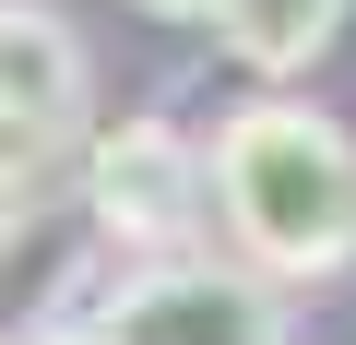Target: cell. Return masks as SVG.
<instances>
[{
  "mask_svg": "<svg viewBox=\"0 0 356 345\" xmlns=\"http://www.w3.org/2000/svg\"><path fill=\"white\" fill-rule=\"evenodd\" d=\"M202 215H226L238 274L261 286H321L356 262V143L309 95H250L214 119L202 155Z\"/></svg>",
  "mask_w": 356,
  "mask_h": 345,
  "instance_id": "cell-1",
  "label": "cell"
},
{
  "mask_svg": "<svg viewBox=\"0 0 356 345\" xmlns=\"http://www.w3.org/2000/svg\"><path fill=\"white\" fill-rule=\"evenodd\" d=\"M72 333L83 345H285V298L214 250H166V262H131Z\"/></svg>",
  "mask_w": 356,
  "mask_h": 345,
  "instance_id": "cell-2",
  "label": "cell"
},
{
  "mask_svg": "<svg viewBox=\"0 0 356 345\" xmlns=\"http://www.w3.org/2000/svg\"><path fill=\"white\" fill-rule=\"evenodd\" d=\"M83 215H95L107 250H143V262L191 250V238H202V143L178 131V119H119V131H95V143H83Z\"/></svg>",
  "mask_w": 356,
  "mask_h": 345,
  "instance_id": "cell-3",
  "label": "cell"
},
{
  "mask_svg": "<svg viewBox=\"0 0 356 345\" xmlns=\"http://www.w3.org/2000/svg\"><path fill=\"white\" fill-rule=\"evenodd\" d=\"M83 36L60 0H0V119H36V131H72L83 119Z\"/></svg>",
  "mask_w": 356,
  "mask_h": 345,
  "instance_id": "cell-4",
  "label": "cell"
},
{
  "mask_svg": "<svg viewBox=\"0 0 356 345\" xmlns=\"http://www.w3.org/2000/svg\"><path fill=\"white\" fill-rule=\"evenodd\" d=\"M344 13H356V0H202L214 48H226L238 72H261V84H297V72L344 36Z\"/></svg>",
  "mask_w": 356,
  "mask_h": 345,
  "instance_id": "cell-5",
  "label": "cell"
},
{
  "mask_svg": "<svg viewBox=\"0 0 356 345\" xmlns=\"http://www.w3.org/2000/svg\"><path fill=\"white\" fill-rule=\"evenodd\" d=\"M48 179H60V131H36V119H0V238H13V227L48 203Z\"/></svg>",
  "mask_w": 356,
  "mask_h": 345,
  "instance_id": "cell-6",
  "label": "cell"
},
{
  "mask_svg": "<svg viewBox=\"0 0 356 345\" xmlns=\"http://www.w3.org/2000/svg\"><path fill=\"white\" fill-rule=\"evenodd\" d=\"M143 13H166V24H191V13H202V0H143Z\"/></svg>",
  "mask_w": 356,
  "mask_h": 345,
  "instance_id": "cell-7",
  "label": "cell"
},
{
  "mask_svg": "<svg viewBox=\"0 0 356 345\" xmlns=\"http://www.w3.org/2000/svg\"><path fill=\"white\" fill-rule=\"evenodd\" d=\"M36 345H83V333H72V321H48V333H36Z\"/></svg>",
  "mask_w": 356,
  "mask_h": 345,
  "instance_id": "cell-8",
  "label": "cell"
}]
</instances>
